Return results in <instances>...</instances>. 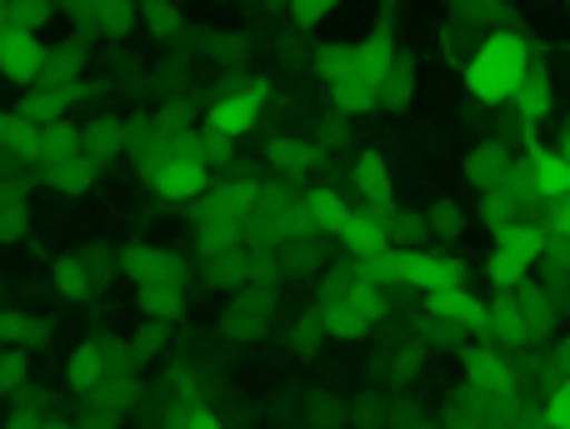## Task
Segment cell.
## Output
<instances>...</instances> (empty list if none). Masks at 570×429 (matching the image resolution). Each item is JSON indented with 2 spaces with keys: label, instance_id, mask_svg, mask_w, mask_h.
Wrapping results in <instances>:
<instances>
[{
  "label": "cell",
  "instance_id": "obj_2",
  "mask_svg": "<svg viewBox=\"0 0 570 429\" xmlns=\"http://www.w3.org/2000/svg\"><path fill=\"white\" fill-rule=\"evenodd\" d=\"M401 56V26L395 16H381L351 50V70L341 76V86H331V106L341 120H365L381 110V76L391 70V60Z\"/></svg>",
  "mask_w": 570,
  "mask_h": 429
},
{
  "label": "cell",
  "instance_id": "obj_25",
  "mask_svg": "<svg viewBox=\"0 0 570 429\" xmlns=\"http://www.w3.org/2000/svg\"><path fill=\"white\" fill-rule=\"evenodd\" d=\"M421 225H425V245H445L455 235H465L471 214H465V206H455V200H435V206L421 210Z\"/></svg>",
  "mask_w": 570,
  "mask_h": 429
},
{
  "label": "cell",
  "instance_id": "obj_8",
  "mask_svg": "<svg viewBox=\"0 0 570 429\" xmlns=\"http://www.w3.org/2000/svg\"><path fill=\"white\" fill-rule=\"evenodd\" d=\"M110 365H116V345H106V340H76L66 355H60V385H66L76 400H90V395L106 390Z\"/></svg>",
  "mask_w": 570,
  "mask_h": 429
},
{
  "label": "cell",
  "instance_id": "obj_24",
  "mask_svg": "<svg viewBox=\"0 0 570 429\" xmlns=\"http://www.w3.org/2000/svg\"><path fill=\"white\" fill-rule=\"evenodd\" d=\"M56 16L60 6H50V0H6V30H16V36L46 40V26Z\"/></svg>",
  "mask_w": 570,
  "mask_h": 429
},
{
  "label": "cell",
  "instance_id": "obj_9",
  "mask_svg": "<svg viewBox=\"0 0 570 429\" xmlns=\"http://www.w3.org/2000/svg\"><path fill=\"white\" fill-rule=\"evenodd\" d=\"M511 110H515V120H521V136H525V140L541 136V126L556 116V80H551V70H546V60H541V56L531 60L525 80L515 86Z\"/></svg>",
  "mask_w": 570,
  "mask_h": 429
},
{
  "label": "cell",
  "instance_id": "obj_3",
  "mask_svg": "<svg viewBox=\"0 0 570 429\" xmlns=\"http://www.w3.org/2000/svg\"><path fill=\"white\" fill-rule=\"evenodd\" d=\"M120 275L136 285L140 310H146L156 325L176 320V315L186 310V300H190V290H186L190 270H186V260H180L176 250H166V245L136 240L126 255H120Z\"/></svg>",
  "mask_w": 570,
  "mask_h": 429
},
{
  "label": "cell",
  "instance_id": "obj_22",
  "mask_svg": "<svg viewBox=\"0 0 570 429\" xmlns=\"http://www.w3.org/2000/svg\"><path fill=\"white\" fill-rule=\"evenodd\" d=\"M415 96H421V70H415V60L401 50V56L391 60V70L381 76V110H411Z\"/></svg>",
  "mask_w": 570,
  "mask_h": 429
},
{
  "label": "cell",
  "instance_id": "obj_6",
  "mask_svg": "<svg viewBox=\"0 0 570 429\" xmlns=\"http://www.w3.org/2000/svg\"><path fill=\"white\" fill-rule=\"evenodd\" d=\"M385 320V290L361 275H345V280H331V295H325V310H321V325L325 335L335 340H365L375 325Z\"/></svg>",
  "mask_w": 570,
  "mask_h": 429
},
{
  "label": "cell",
  "instance_id": "obj_29",
  "mask_svg": "<svg viewBox=\"0 0 570 429\" xmlns=\"http://www.w3.org/2000/svg\"><path fill=\"white\" fill-rule=\"evenodd\" d=\"M335 16V0H291L285 6V26L291 30H315Z\"/></svg>",
  "mask_w": 570,
  "mask_h": 429
},
{
  "label": "cell",
  "instance_id": "obj_11",
  "mask_svg": "<svg viewBox=\"0 0 570 429\" xmlns=\"http://www.w3.org/2000/svg\"><path fill=\"white\" fill-rule=\"evenodd\" d=\"M521 170H525V180H531V190H535V200H541V206L566 200V190H570V156H566V146H546V140H535V146L521 150Z\"/></svg>",
  "mask_w": 570,
  "mask_h": 429
},
{
  "label": "cell",
  "instance_id": "obj_31",
  "mask_svg": "<svg viewBox=\"0 0 570 429\" xmlns=\"http://www.w3.org/2000/svg\"><path fill=\"white\" fill-rule=\"evenodd\" d=\"M6 140H10V106H0V160H6Z\"/></svg>",
  "mask_w": 570,
  "mask_h": 429
},
{
  "label": "cell",
  "instance_id": "obj_17",
  "mask_svg": "<svg viewBox=\"0 0 570 429\" xmlns=\"http://www.w3.org/2000/svg\"><path fill=\"white\" fill-rule=\"evenodd\" d=\"M345 180L351 190L375 210H391V156L385 150H355L351 166H345Z\"/></svg>",
  "mask_w": 570,
  "mask_h": 429
},
{
  "label": "cell",
  "instance_id": "obj_27",
  "mask_svg": "<svg viewBox=\"0 0 570 429\" xmlns=\"http://www.w3.org/2000/svg\"><path fill=\"white\" fill-rule=\"evenodd\" d=\"M351 50H355V40H325V46H315L311 70L325 80V86H341V76L351 70Z\"/></svg>",
  "mask_w": 570,
  "mask_h": 429
},
{
  "label": "cell",
  "instance_id": "obj_1",
  "mask_svg": "<svg viewBox=\"0 0 570 429\" xmlns=\"http://www.w3.org/2000/svg\"><path fill=\"white\" fill-rule=\"evenodd\" d=\"M531 60H535V46H531L525 30H515V26L491 30V36L475 40V50L465 56V66H461L465 96H471L475 106H485V110L511 106V96H515V86L525 80Z\"/></svg>",
  "mask_w": 570,
  "mask_h": 429
},
{
  "label": "cell",
  "instance_id": "obj_16",
  "mask_svg": "<svg viewBox=\"0 0 570 429\" xmlns=\"http://www.w3.org/2000/svg\"><path fill=\"white\" fill-rule=\"evenodd\" d=\"M321 166H325V150L315 146V140L276 136L266 146V170L281 180V186H301V180H311Z\"/></svg>",
  "mask_w": 570,
  "mask_h": 429
},
{
  "label": "cell",
  "instance_id": "obj_26",
  "mask_svg": "<svg viewBox=\"0 0 570 429\" xmlns=\"http://www.w3.org/2000/svg\"><path fill=\"white\" fill-rule=\"evenodd\" d=\"M136 30H146V40H170L180 30V10L170 6V0H146V6H136Z\"/></svg>",
  "mask_w": 570,
  "mask_h": 429
},
{
  "label": "cell",
  "instance_id": "obj_23",
  "mask_svg": "<svg viewBox=\"0 0 570 429\" xmlns=\"http://www.w3.org/2000/svg\"><path fill=\"white\" fill-rule=\"evenodd\" d=\"M481 275H485V285H491L495 295H511V290H521V285L531 280V265L515 260V255L501 250V245H491L485 260H481Z\"/></svg>",
  "mask_w": 570,
  "mask_h": 429
},
{
  "label": "cell",
  "instance_id": "obj_18",
  "mask_svg": "<svg viewBox=\"0 0 570 429\" xmlns=\"http://www.w3.org/2000/svg\"><path fill=\"white\" fill-rule=\"evenodd\" d=\"M451 295H471V265L451 250H425L421 300H451Z\"/></svg>",
  "mask_w": 570,
  "mask_h": 429
},
{
  "label": "cell",
  "instance_id": "obj_28",
  "mask_svg": "<svg viewBox=\"0 0 570 429\" xmlns=\"http://www.w3.org/2000/svg\"><path fill=\"white\" fill-rule=\"evenodd\" d=\"M166 429H230L226 415L210 410V405H180L170 400V425Z\"/></svg>",
  "mask_w": 570,
  "mask_h": 429
},
{
  "label": "cell",
  "instance_id": "obj_30",
  "mask_svg": "<svg viewBox=\"0 0 570 429\" xmlns=\"http://www.w3.org/2000/svg\"><path fill=\"white\" fill-rule=\"evenodd\" d=\"M535 429H570V390L566 385H556L551 395L541 400V415L531 420Z\"/></svg>",
  "mask_w": 570,
  "mask_h": 429
},
{
  "label": "cell",
  "instance_id": "obj_19",
  "mask_svg": "<svg viewBox=\"0 0 570 429\" xmlns=\"http://www.w3.org/2000/svg\"><path fill=\"white\" fill-rule=\"evenodd\" d=\"M80 150H86V160L96 170L116 166V160L126 156V120H120V116H90V120H80Z\"/></svg>",
  "mask_w": 570,
  "mask_h": 429
},
{
  "label": "cell",
  "instance_id": "obj_21",
  "mask_svg": "<svg viewBox=\"0 0 570 429\" xmlns=\"http://www.w3.org/2000/svg\"><path fill=\"white\" fill-rule=\"evenodd\" d=\"M30 230H36L30 180H0V245H20Z\"/></svg>",
  "mask_w": 570,
  "mask_h": 429
},
{
  "label": "cell",
  "instance_id": "obj_7",
  "mask_svg": "<svg viewBox=\"0 0 570 429\" xmlns=\"http://www.w3.org/2000/svg\"><path fill=\"white\" fill-rule=\"evenodd\" d=\"M461 375H465V390L485 395V400H521V375H515V365L505 360L501 350H491V345H465Z\"/></svg>",
  "mask_w": 570,
  "mask_h": 429
},
{
  "label": "cell",
  "instance_id": "obj_10",
  "mask_svg": "<svg viewBox=\"0 0 570 429\" xmlns=\"http://www.w3.org/2000/svg\"><path fill=\"white\" fill-rule=\"evenodd\" d=\"M46 50H50V40L0 30V80L10 90H20V96H30L40 86V70H46Z\"/></svg>",
  "mask_w": 570,
  "mask_h": 429
},
{
  "label": "cell",
  "instance_id": "obj_15",
  "mask_svg": "<svg viewBox=\"0 0 570 429\" xmlns=\"http://www.w3.org/2000/svg\"><path fill=\"white\" fill-rule=\"evenodd\" d=\"M50 340H56V320H50V315L30 310V305H0V350L30 360V355Z\"/></svg>",
  "mask_w": 570,
  "mask_h": 429
},
{
  "label": "cell",
  "instance_id": "obj_20",
  "mask_svg": "<svg viewBox=\"0 0 570 429\" xmlns=\"http://www.w3.org/2000/svg\"><path fill=\"white\" fill-rule=\"evenodd\" d=\"M301 214H305V235H335L351 214V200L335 186H311L301 190Z\"/></svg>",
  "mask_w": 570,
  "mask_h": 429
},
{
  "label": "cell",
  "instance_id": "obj_12",
  "mask_svg": "<svg viewBox=\"0 0 570 429\" xmlns=\"http://www.w3.org/2000/svg\"><path fill=\"white\" fill-rule=\"evenodd\" d=\"M515 160H521V156H515V150L505 146V140L481 136V140H475V146L461 156V180L475 190V196H491V190L501 186L505 176H511Z\"/></svg>",
  "mask_w": 570,
  "mask_h": 429
},
{
  "label": "cell",
  "instance_id": "obj_5",
  "mask_svg": "<svg viewBox=\"0 0 570 429\" xmlns=\"http://www.w3.org/2000/svg\"><path fill=\"white\" fill-rule=\"evenodd\" d=\"M140 186L156 190V200H166V206L206 196V190L216 186V170H210L206 150H200V130H190V136H170L166 150L140 170Z\"/></svg>",
  "mask_w": 570,
  "mask_h": 429
},
{
  "label": "cell",
  "instance_id": "obj_4",
  "mask_svg": "<svg viewBox=\"0 0 570 429\" xmlns=\"http://www.w3.org/2000/svg\"><path fill=\"white\" fill-rule=\"evenodd\" d=\"M271 96H276V76L271 70H256V66H236L226 76V86H220V96L210 100L206 110V136H220L230 140V146H240V140L256 130V120L266 116Z\"/></svg>",
  "mask_w": 570,
  "mask_h": 429
},
{
  "label": "cell",
  "instance_id": "obj_14",
  "mask_svg": "<svg viewBox=\"0 0 570 429\" xmlns=\"http://www.w3.org/2000/svg\"><path fill=\"white\" fill-rule=\"evenodd\" d=\"M335 240H341V250L351 255V265L385 255V250H391V225H385V210H375V206H351L345 225L335 230Z\"/></svg>",
  "mask_w": 570,
  "mask_h": 429
},
{
  "label": "cell",
  "instance_id": "obj_13",
  "mask_svg": "<svg viewBox=\"0 0 570 429\" xmlns=\"http://www.w3.org/2000/svg\"><path fill=\"white\" fill-rule=\"evenodd\" d=\"M106 280H110V275L96 270V260H90V255H76V250L60 255V260L50 265V275H46L50 295H56V300H66V305L96 300V295L106 290Z\"/></svg>",
  "mask_w": 570,
  "mask_h": 429
}]
</instances>
